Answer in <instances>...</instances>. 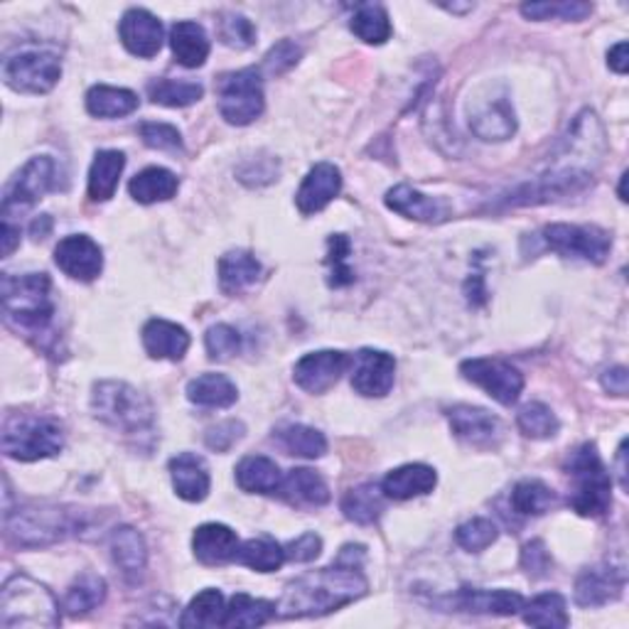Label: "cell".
<instances>
[{"mask_svg":"<svg viewBox=\"0 0 629 629\" xmlns=\"http://www.w3.org/2000/svg\"><path fill=\"white\" fill-rule=\"evenodd\" d=\"M364 546H344L338 561L320 571H312L296 577L286 585L281 603L276 605V615L283 620L293 617H320L340 610L359 597L367 595L369 581L364 575Z\"/></svg>","mask_w":629,"mask_h":629,"instance_id":"6da1fadb","label":"cell"},{"mask_svg":"<svg viewBox=\"0 0 629 629\" xmlns=\"http://www.w3.org/2000/svg\"><path fill=\"white\" fill-rule=\"evenodd\" d=\"M3 314L10 328L35 340L37 347L55 354L57 338L53 332L55 300L53 281L47 273H25V276H3Z\"/></svg>","mask_w":629,"mask_h":629,"instance_id":"7a4b0ae2","label":"cell"},{"mask_svg":"<svg viewBox=\"0 0 629 629\" xmlns=\"http://www.w3.org/2000/svg\"><path fill=\"white\" fill-rule=\"evenodd\" d=\"M91 411L108 428L124 433L126 438H153L156 409L146 393L126 381H99L91 391Z\"/></svg>","mask_w":629,"mask_h":629,"instance_id":"3957f363","label":"cell"},{"mask_svg":"<svg viewBox=\"0 0 629 629\" xmlns=\"http://www.w3.org/2000/svg\"><path fill=\"white\" fill-rule=\"evenodd\" d=\"M57 597L43 583L18 573L0 591V627L3 629H53L59 627Z\"/></svg>","mask_w":629,"mask_h":629,"instance_id":"277c9868","label":"cell"},{"mask_svg":"<svg viewBox=\"0 0 629 629\" xmlns=\"http://www.w3.org/2000/svg\"><path fill=\"white\" fill-rule=\"evenodd\" d=\"M0 438L8 458L20 462L53 458L65 448L62 423L35 413H8Z\"/></svg>","mask_w":629,"mask_h":629,"instance_id":"5b68a950","label":"cell"},{"mask_svg":"<svg viewBox=\"0 0 629 629\" xmlns=\"http://www.w3.org/2000/svg\"><path fill=\"white\" fill-rule=\"evenodd\" d=\"M87 529L84 514L59 510V506H27V510H5V531L23 549H39L65 541L67 536Z\"/></svg>","mask_w":629,"mask_h":629,"instance_id":"8992f818","label":"cell"},{"mask_svg":"<svg viewBox=\"0 0 629 629\" xmlns=\"http://www.w3.org/2000/svg\"><path fill=\"white\" fill-rule=\"evenodd\" d=\"M568 474L573 477L575 490L571 496L573 512L581 516H603L613 506V480L603 465L595 443H585L568 458Z\"/></svg>","mask_w":629,"mask_h":629,"instance_id":"52a82bcc","label":"cell"},{"mask_svg":"<svg viewBox=\"0 0 629 629\" xmlns=\"http://www.w3.org/2000/svg\"><path fill=\"white\" fill-rule=\"evenodd\" d=\"M62 77V59L53 49H20L3 62L5 84L18 94H47Z\"/></svg>","mask_w":629,"mask_h":629,"instance_id":"ba28073f","label":"cell"},{"mask_svg":"<svg viewBox=\"0 0 629 629\" xmlns=\"http://www.w3.org/2000/svg\"><path fill=\"white\" fill-rule=\"evenodd\" d=\"M266 99H263L261 69L249 67L221 77L219 81V114L231 126H249L263 114Z\"/></svg>","mask_w":629,"mask_h":629,"instance_id":"9c48e42d","label":"cell"},{"mask_svg":"<svg viewBox=\"0 0 629 629\" xmlns=\"http://www.w3.org/2000/svg\"><path fill=\"white\" fill-rule=\"evenodd\" d=\"M593 185V172L581 168L553 165L546 175L534 178L531 182L514 187L510 195L502 197L504 207H534L544 202H556L568 195H577Z\"/></svg>","mask_w":629,"mask_h":629,"instance_id":"30bf717a","label":"cell"},{"mask_svg":"<svg viewBox=\"0 0 629 629\" xmlns=\"http://www.w3.org/2000/svg\"><path fill=\"white\" fill-rule=\"evenodd\" d=\"M541 239L558 256L587 263H603L613 249V237L593 225H551L541 231Z\"/></svg>","mask_w":629,"mask_h":629,"instance_id":"8fae6325","label":"cell"},{"mask_svg":"<svg viewBox=\"0 0 629 629\" xmlns=\"http://www.w3.org/2000/svg\"><path fill=\"white\" fill-rule=\"evenodd\" d=\"M57 162L49 156H37L25 162V168L18 172L3 195V219H10L20 211L37 205L49 190L55 187Z\"/></svg>","mask_w":629,"mask_h":629,"instance_id":"7c38bea8","label":"cell"},{"mask_svg":"<svg viewBox=\"0 0 629 629\" xmlns=\"http://www.w3.org/2000/svg\"><path fill=\"white\" fill-rule=\"evenodd\" d=\"M462 377L492 396L496 403L512 405L524 391V377L514 364L496 357H474L460 364Z\"/></svg>","mask_w":629,"mask_h":629,"instance_id":"4fadbf2b","label":"cell"},{"mask_svg":"<svg viewBox=\"0 0 629 629\" xmlns=\"http://www.w3.org/2000/svg\"><path fill=\"white\" fill-rule=\"evenodd\" d=\"M350 367H352V357L347 352H340V350L310 352L296 364V369H293V379H296V384L302 391L328 393Z\"/></svg>","mask_w":629,"mask_h":629,"instance_id":"5bb4252c","label":"cell"},{"mask_svg":"<svg viewBox=\"0 0 629 629\" xmlns=\"http://www.w3.org/2000/svg\"><path fill=\"white\" fill-rule=\"evenodd\" d=\"M448 421L453 433L458 435L462 443L472 445V448L492 450L502 441V421L490 411L480 409V405H453L448 411Z\"/></svg>","mask_w":629,"mask_h":629,"instance_id":"9a60e30c","label":"cell"},{"mask_svg":"<svg viewBox=\"0 0 629 629\" xmlns=\"http://www.w3.org/2000/svg\"><path fill=\"white\" fill-rule=\"evenodd\" d=\"M55 263L65 276L75 281H94L104 271V251L87 235L65 237L55 249Z\"/></svg>","mask_w":629,"mask_h":629,"instance_id":"2e32d148","label":"cell"},{"mask_svg":"<svg viewBox=\"0 0 629 629\" xmlns=\"http://www.w3.org/2000/svg\"><path fill=\"white\" fill-rule=\"evenodd\" d=\"M352 389L367 396V399H381L393 387L396 359L387 352L362 350L352 359Z\"/></svg>","mask_w":629,"mask_h":629,"instance_id":"e0dca14e","label":"cell"},{"mask_svg":"<svg viewBox=\"0 0 629 629\" xmlns=\"http://www.w3.org/2000/svg\"><path fill=\"white\" fill-rule=\"evenodd\" d=\"M118 35L130 55L144 59L156 57L162 47V23L146 8L126 10L121 18Z\"/></svg>","mask_w":629,"mask_h":629,"instance_id":"ac0fdd59","label":"cell"},{"mask_svg":"<svg viewBox=\"0 0 629 629\" xmlns=\"http://www.w3.org/2000/svg\"><path fill=\"white\" fill-rule=\"evenodd\" d=\"M342 190V172L332 162H318L308 178L302 180V185L296 195V205L300 209V215H318L330 202L340 195Z\"/></svg>","mask_w":629,"mask_h":629,"instance_id":"d6986e66","label":"cell"},{"mask_svg":"<svg viewBox=\"0 0 629 629\" xmlns=\"http://www.w3.org/2000/svg\"><path fill=\"white\" fill-rule=\"evenodd\" d=\"M625 591V571L613 565L587 568L575 581V603L581 607H603Z\"/></svg>","mask_w":629,"mask_h":629,"instance_id":"ffe728a7","label":"cell"},{"mask_svg":"<svg viewBox=\"0 0 629 629\" xmlns=\"http://www.w3.org/2000/svg\"><path fill=\"white\" fill-rule=\"evenodd\" d=\"M524 597L514 591H482V587H462L450 597V605L460 613L500 615L510 617L524 610Z\"/></svg>","mask_w":629,"mask_h":629,"instance_id":"44dd1931","label":"cell"},{"mask_svg":"<svg viewBox=\"0 0 629 629\" xmlns=\"http://www.w3.org/2000/svg\"><path fill=\"white\" fill-rule=\"evenodd\" d=\"M239 536L225 524H202L192 536V551L195 558L205 565H225L237 561Z\"/></svg>","mask_w":629,"mask_h":629,"instance_id":"7402d4cb","label":"cell"},{"mask_svg":"<svg viewBox=\"0 0 629 629\" xmlns=\"http://www.w3.org/2000/svg\"><path fill=\"white\" fill-rule=\"evenodd\" d=\"M470 128L482 140H506L516 134L514 106L506 96L487 99L470 116Z\"/></svg>","mask_w":629,"mask_h":629,"instance_id":"603a6c76","label":"cell"},{"mask_svg":"<svg viewBox=\"0 0 629 629\" xmlns=\"http://www.w3.org/2000/svg\"><path fill=\"white\" fill-rule=\"evenodd\" d=\"M144 347L153 359L180 362L190 350V334L178 322L153 318L144 328Z\"/></svg>","mask_w":629,"mask_h":629,"instance_id":"cb8c5ba5","label":"cell"},{"mask_svg":"<svg viewBox=\"0 0 629 629\" xmlns=\"http://www.w3.org/2000/svg\"><path fill=\"white\" fill-rule=\"evenodd\" d=\"M170 477H172V487H175L180 500H185V502L207 500L211 480H209L207 465L199 458V455L180 453L178 458H172Z\"/></svg>","mask_w":629,"mask_h":629,"instance_id":"d4e9b609","label":"cell"},{"mask_svg":"<svg viewBox=\"0 0 629 629\" xmlns=\"http://www.w3.org/2000/svg\"><path fill=\"white\" fill-rule=\"evenodd\" d=\"M438 484V474H435L433 468L428 465H403V468L391 470L381 482V492L384 496L396 502H405L413 500V496H423L435 490Z\"/></svg>","mask_w":629,"mask_h":629,"instance_id":"484cf974","label":"cell"},{"mask_svg":"<svg viewBox=\"0 0 629 629\" xmlns=\"http://www.w3.org/2000/svg\"><path fill=\"white\" fill-rule=\"evenodd\" d=\"M111 556H114V563L128 583H138L140 575L146 573L148 549L144 536L134 526H118V529H114V534H111Z\"/></svg>","mask_w":629,"mask_h":629,"instance_id":"4316f807","label":"cell"},{"mask_svg":"<svg viewBox=\"0 0 629 629\" xmlns=\"http://www.w3.org/2000/svg\"><path fill=\"white\" fill-rule=\"evenodd\" d=\"M387 207L393 209L396 215L415 221H443L448 219V205L443 199H435L423 195V192L413 190L411 185H396L387 192Z\"/></svg>","mask_w":629,"mask_h":629,"instance_id":"83f0119b","label":"cell"},{"mask_svg":"<svg viewBox=\"0 0 629 629\" xmlns=\"http://www.w3.org/2000/svg\"><path fill=\"white\" fill-rule=\"evenodd\" d=\"M283 500L293 506H324L330 502V487L322 477L308 470V468H296L283 477L281 490L276 492Z\"/></svg>","mask_w":629,"mask_h":629,"instance_id":"f1b7e54d","label":"cell"},{"mask_svg":"<svg viewBox=\"0 0 629 629\" xmlns=\"http://www.w3.org/2000/svg\"><path fill=\"white\" fill-rule=\"evenodd\" d=\"M170 47L178 62L187 69H197L209 57V37L205 27L192 20H180L170 30Z\"/></svg>","mask_w":629,"mask_h":629,"instance_id":"f546056e","label":"cell"},{"mask_svg":"<svg viewBox=\"0 0 629 629\" xmlns=\"http://www.w3.org/2000/svg\"><path fill=\"white\" fill-rule=\"evenodd\" d=\"M219 286L227 296H239L261 278V263L249 251H229L219 259Z\"/></svg>","mask_w":629,"mask_h":629,"instance_id":"4dcf8cb0","label":"cell"},{"mask_svg":"<svg viewBox=\"0 0 629 629\" xmlns=\"http://www.w3.org/2000/svg\"><path fill=\"white\" fill-rule=\"evenodd\" d=\"M124 168H126V156L121 153V150H99L89 170L91 202H108L116 195Z\"/></svg>","mask_w":629,"mask_h":629,"instance_id":"1f68e13d","label":"cell"},{"mask_svg":"<svg viewBox=\"0 0 629 629\" xmlns=\"http://www.w3.org/2000/svg\"><path fill=\"white\" fill-rule=\"evenodd\" d=\"M283 472L271 458L249 455L237 465V484L249 494H276L281 490Z\"/></svg>","mask_w":629,"mask_h":629,"instance_id":"d6a6232c","label":"cell"},{"mask_svg":"<svg viewBox=\"0 0 629 629\" xmlns=\"http://www.w3.org/2000/svg\"><path fill=\"white\" fill-rule=\"evenodd\" d=\"M180 180L175 172L165 168H146L128 182L130 197L140 205H156V202H168L178 195Z\"/></svg>","mask_w":629,"mask_h":629,"instance_id":"836d02e7","label":"cell"},{"mask_svg":"<svg viewBox=\"0 0 629 629\" xmlns=\"http://www.w3.org/2000/svg\"><path fill=\"white\" fill-rule=\"evenodd\" d=\"M187 399L202 409H229L237 403L239 389L225 374H202L187 384Z\"/></svg>","mask_w":629,"mask_h":629,"instance_id":"e575fe53","label":"cell"},{"mask_svg":"<svg viewBox=\"0 0 629 629\" xmlns=\"http://www.w3.org/2000/svg\"><path fill=\"white\" fill-rule=\"evenodd\" d=\"M138 96L130 89L96 84L87 91V111L96 118H121L134 114Z\"/></svg>","mask_w":629,"mask_h":629,"instance_id":"d590c367","label":"cell"},{"mask_svg":"<svg viewBox=\"0 0 629 629\" xmlns=\"http://www.w3.org/2000/svg\"><path fill=\"white\" fill-rule=\"evenodd\" d=\"M273 441H276L288 455H298V458H322L328 453V441L320 431L310 428V425L288 423L281 425L278 431H273Z\"/></svg>","mask_w":629,"mask_h":629,"instance_id":"8d00e7d4","label":"cell"},{"mask_svg":"<svg viewBox=\"0 0 629 629\" xmlns=\"http://www.w3.org/2000/svg\"><path fill=\"white\" fill-rule=\"evenodd\" d=\"M225 595L215 587H207L197 597H192V603L187 605V610L182 613L180 627L185 629H209V627H221L225 625Z\"/></svg>","mask_w":629,"mask_h":629,"instance_id":"74e56055","label":"cell"},{"mask_svg":"<svg viewBox=\"0 0 629 629\" xmlns=\"http://www.w3.org/2000/svg\"><path fill=\"white\" fill-rule=\"evenodd\" d=\"M273 617H276V605L247 593H237L227 605L225 625L221 627H261L271 622Z\"/></svg>","mask_w":629,"mask_h":629,"instance_id":"f35d334b","label":"cell"},{"mask_svg":"<svg viewBox=\"0 0 629 629\" xmlns=\"http://www.w3.org/2000/svg\"><path fill=\"white\" fill-rule=\"evenodd\" d=\"M352 33L367 45H384L391 37V20L379 3H362L352 15Z\"/></svg>","mask_w":629,"mask_h":629,"instance_id":"ab89813d","label":"cell"},{"mask_svg":"<svg viewBox=\"0 0 629 629\" xmlns=\"http://www.w3.org/2000/svg\"><path fill=\"white\" fill-rule=\"evenodd\" d=\"M342 512L354 524H374L384 512V492L377 484H359L342 500Z\"/></svg>","mask_w":629,"mask_h":629,"instance_id":"60d3db41","label":"cell"},{"mask_svg":"<svg viewBox=\"0 0 629 629\" xmlns=\"http://www.w3.org/2000/svg\"><path fill=\"white\" fill-rule=\"evenodd\" d=\"M148 96L153 104L168 108H185L197 104L205 96V89L197 81H178V79H156L148 84Z\"/></svg>","mask_w":629,"mask_h":629,"instance_id":"b9f144b4","label":"cell"},{"mask_svg":"<svg viewBox=\"0 0 629 629\" xmlns=\"http://www.w3.org/2000/svg\"><path fill=\"white\" fill-rule=\"evenodd\" d=\"M524 622L531 627H558L563 629L571 625L565 597L561 593H544L534 597L531 603H524Z\"/></svg>","mask_w":629,"mask_h":629,"instance_id":"7bdbcfd3","label":"cell"},{"mask_svg":"<svg viewBox=\"0 0 629 629\" xmlns=\"http://www.w3.org/2000/svg\"><path fill=\"white\" fill-rule=\"evenodd\" d=\"M106 601V581L94 573L79 575L65 595V610L69 615H87Z\"/></svg>","mask_w":629,"mask_h":629,"instance_id":"ee69618b","label":"cell"},{"mask_svg":"<svg viewBox=\"0 0 629 629\" xmlns=\"http://www.w3.org/2000/svg\"><path fill=\"white\" fill-rule=\"evenodd\" d=\"M237 561L249 565L251 571H256V573H273V571H278L288 558H286V549H283L278 541L263 536V539H251L243 546H239Z\"/></svg>","mask_w":629,"mask_h":629,"instance_id":"f6af8a7d","label":"cell"},{"mask_svg":"<svg viewBox=\"0 0 629 629\" xmlns=\"http://www.w3.org/2000/svg\"><path fill=\"white\" fill-rule=\"evenodd\" d=\"M556 504V492L541 480H524L514 487L512 506L516 514L541 516Z\"/></svg>","mask_w":629,"mask_h":629,"instance_id":"bcb514c9","label":"cell"},{"mask_svg":"<svg viewBox=\"0 0 629 629\" xmlns=\"http://www.w3.org/2000/svg\"><path fill=\"white\" fill-rule=\"evenodd\" d=\"M516 425H519V431L526 435V438H534V441H549L558 433V428H561L556 413L549 409V405H544L539 401L524 405L519 415H516Z\"/></svg>","mask_w":629,"mask_h":629,"instance_id":"7dc6e473","label":"cell"},{"mask_svg":"<svg viewBox=\"0 0 629 629\" xmlns=\"http://www.w3.org/2000/svg\"><path fill=\"white\" fill-rule=\"evenodd\" d=\"M350 251L352 243L344 235H332L328 241V266L330 278L328 283L332 288H344L354 283V271L350 268Z\"/></svg>","mask_w":629,"mask_h":629,"instance_id":"c3c4849f","label":"cell"},{"mask_svg":"<svg viewBox=\"0 0 629 629\" xmlns=\"http://www.w3.org/2000/svg\"><path fill=\"white\" fill-rule=\"evenodd\" d=\"M496 536H500V529L490 522V519H470L458 526V531H455V541L458 546H462L465 551L470 553H480L484 549H490V546L496 541Z\"/></svg>","mask_w":629,"mask_h":629,"instance_id":"681fc988","label":"cell"},{"mask_svg":"<svg viewBox=\"0 0 629 629\" xmlns=\"http://www.w3.org/2000/svg\"><path fill=\"white\" fill-rule=\"evenodd\" d=\"M593 13L591 3H577V0H565V3H526L522 5V15L529 20H585Z\"/></svg>","mask_w":629,"mask_h":629,"instance_id":"f907efd6","label":"cell"},{"mask_svg":"<svg viewBox=\"0 0 629 629\" xmlns=\"http://www.w3.org/2000/svg\"><path fill=\"white\" fill-rule=\"evenodd\" d=\"M219 39L227 47L249 49L256 43V27H253L249 18H243L239 13H225L219 20Z\"/></svg>","mask_w":629,"mask_h":629,"instance_id":"816d5d0a","label":"cell"},{"mask_svg":"<svg viewBox=\"0 0 629 629\" xmlns=\"http://www.w3.org/2000/svg\"><path fill=\"white\" fill-rule=\"evenodd\" d=\"M205 344H207L209 359L225 362L229 357H235V354H239L241 334L231 328V324H215V328L207 330Z\"/></svg>","mask_w":629,"mask_h":629,"instance_id":"f5cc1de1","label":"cell"},{"mask_svg":"<svg viewBox=\"0 0 629 629\" xmlns=\"http://www.w3.org/2000/svg\"><path fill=\"white\" fill-rule=\"evenodd\" d=\"M138 134H140V138H144V144L148 148L170 150V153H178V150H182L180 130L170 124H158V121H150V124H140Z\"/></svg>","mask_w":629,"mask_h":629,"instance_id":"db71d44e","label":"cell"},{"mask_svg":"<svg viewBox=\"0 0 629 629\" xmlns=\"http://www.w3.org/2000/svg\"><path fill=\"white\" fill-rule=\"evenodd\" d=\"M300 55H302V49L293 43V39H281V43L273 45L268 49V55L263 57V69H266V72L273 77L286 75L288 69L298 65Z\"/></svg>","mask_w":629,"mask_h":629,"instance_id":"11a10c76","label":"cell"},{"mask_svg":"<svg viewBox=\"0 0 629 629\" xmlns=\"http://www.w3.org/2000/svg\"><path fill=\"white\" fill-rule=\"evenodd\" d=\"M243 438V425L239 421H225L215 425V428H209L205 441L211 450L217 453H227L231 445H237Z\"/></svg>","mask_w":629,"mask_h":629,"instance_id":"9f6ffc18","label":"cell"},{"mask_svg":"<svg viewBox=\"0 0 629 629\" xmlns=\"http://www.w3.org/2000/svg\"><path fill=\"white\" fill-rule=\"evenodd\" d=\"M283 549H286L288 561H293V563H310V561H314V558L320 556L322 539H320L318 534L308 531V534L298 536L296 541H290V544L283 546Z\"/></svg>","mask_w":629,"mask_h":629,"instance_id":"6f0895ef","label":"cell"},{"mask_svg":"<svg viewBox=\"0 0 629 629\" xmlns=\"http://www.w3.org/2000/svg\"><path fill=\"white\" fill-rule=\"evenodd\" d=\"M549 551H546V546L541 541H531L524 546V553H522V565L526 568V573L534 575V577H541L549 571Z\"/></svg>","mask_w":629,"mask_h":629,"instance_id":"680465c9","label":"cell"},{"mask_svg":"<svg viewBox=\"0 0 629 629\" xmlns=\"http://www.w3.org/2000/svg\"><path fill=\"white\" fill-rule=\"evenodd\" d=\"M603 389L613 396H627L629 389V374L625 367H613L603 374Z\"/></svg>","mask_w":629,"mask_h":629,"instance_id":"91938a15","label":"cell"},{"mask_svg":"<svg viewBox=\"0 0 629 629\" xmlns=\"http://www.w3.org/2000/svg\"><path fill=\"white\" fill-rule=\"evenodd\" d=\"M0 241H3V259H8L20 247V227H15L10 219H3V229H0Z\"/></svg>","mask_w":629,"mask_h":629,"instance_id":"94428289","label":"cell"},{"mask_svg":"<svg viewBox=\"0 0 629 629\" xmlns=\"http://www.w3.org/2000/svg\"><path fill=\"white\" fill-rule=\"evenodd\" d=\"M607 65H610V69H615L617 75H627V43H617L610 53H607Z\"/></svg>","mask_w":629,"mask_h":629,"instance_id":"6125c7cd","label":"cell"},{"mask_svg":"<svg viewBox=\"0 0 629 629\" xmlns=\"http://www.w3.org/2000/svg\"><path fill=\"white\" fill-rule=\"evenodd\" d=\"M617 472H620L622 490H627V441H622L620 450H617Z\"/></svg>","mask_w":629,"mask_h":629,"instance_id":"be15d7a7","label":"cell"},{"mask_svg":"<svg viewBox=\"0 0 629 629\" xmlns=\"http://www.w3.org/2000/svg\"><path fill=\"white\" fill-rule=\"evenodd\" d=\"M49 229H53V219H49L47 215H43L39 219H35V221H33V227H30V231H33V237H35V239H45Z\"/></svg>","mask_w":629,"mask_h":629,"instance_id":"e7e4bbea","label":"cell"},{"mask_svg":"<svg viewBox=\"0 0 629 629\" xmlns=\"http://www.w3.org/2000/svg\"><path fill=\"white\" fill-rule=\"evenodd\" d=\"M625 182H627V172H625L622 180H620V199H622V202H627V195H625Z\"/></svg>","mask_w":629,"mask_h":629,"instance_id":"03108f58","label":"cell"}]
</instances>
